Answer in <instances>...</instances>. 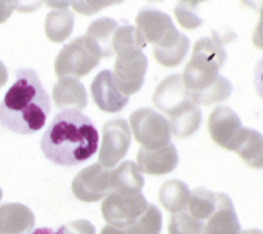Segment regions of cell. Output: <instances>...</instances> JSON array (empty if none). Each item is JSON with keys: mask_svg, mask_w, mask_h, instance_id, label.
I'll list each match as a JSON object with an SVG mask.
<instances>
[{"mask_svg": "<svg viewBox=\"0 0 263 234\" xmlns=\"http://www.w3.org/2000/svg\"><path fill=\"white\" fill-rule=\"evenodd\" d=\"M98 129L79 110L59 111L41 138V150L47 159L62 167H76L98 152Z\"/></svg>", "mask_w": 263, "mask_h": 234, "instance_id": "cell-1", "label": "cell"}, {"mask_svg": "<svg viewBox=\"0 0 263 234\" xmlns=\"http://www.w3.org/2000/svg\"><path fill=\"white\" fill-rule=\"evenodd\" d=\"M50 96L33 69H18L0 102V125L18 135H32L50 116Z\"/></svg>", "mask_w": 263, "mask_h": 234, "instance_id": "cell-2", "label": "cell"}, {"mask_svg": "<svg viewBox=\"0 0 263 234\" xmlns=\"http://www.w3.org/2000/svg\"><path fill=\"white\" fill-rule=\"evenodd\" d=\"M218 54L224 56L223 48L220 45L212 44L209 39L199 41L194 48L193 59L185 69L183 84L199 92L206 89V86L218 75L217 71L223 62V59H218Z\"/></svg>", "mask_w": 263, "mask_h": 234, "instance_id": "cell-3", "label": "cell"}, {"mask_svg": "<svg viewBox=\"0 0 263 234\" xmlns=\"http://www.w3.org/2000/svg\"><path fill=\"white\" fill-rule=\"evenodd\" d=\"M147 69V59L137 48H128L118 53L115 65V83L125 96L139 92L142 87L143 77Z\"/></svg>", "mask_w": 263, "mask_h": 234, "instance_id": "cell-4", "label": "cell"}, {"mask_svg": "<svg viewBox=\"0 0 263 234\" xmlns=\"http://www.w3.org/2000/svg\"><path fill=\"white\" fill-rule=\"evenodd\" d=\"M131 125L136 140L144 146V150H158L168 144L170 131L167 120L152 110H139L131 116Z\"/></svg>", "mask_w": 263, "mask_h": 234, "instance_id": "cell-5", "label": "cell"}, {"mask_svg": "<svg viewBox=\"0 0 263 234\" xmlns=\"http://www.w3.org/2000/svg\"><path fill=\"white\" fill-rule=\"evenodd\" d=\"M98 63L95 57L84 44V39L79 38L69 45H66L56 59V74L58 77L76 75L83 77L89 71H92Z\"/></svg>", "mask_w": 263, "mask_h": 234, "instance_id": "cell-6", "label": "cell"}, {"mask_svg": "<svg viewBox=\"0 0 263 234\" xmlns=\"http://www.w3.org/2000/svg\"><path fill=\"white\" fill-rule=\"evenodd\" d=\"M129 129L123 119L107 122L104 126L101 162L105 167H113L126 155L129 147Z\"/></svg>", "mask_w": 263, "mask_h": 234, "instance_id": "cell-7", "label": "cell"}, {"mask_svg": "<svg viewBox=\"0 0 263 234\" xmlns=\"http://www.w3.org/2000/svg\"><path fill=\"white\" fill-rule=\"evenodd\" d=\"M92 95L95 104L107 113H116L128 104V96H125L118 89L113 72L102 71L92 83Z\"/></svg>", "mask_w": 263, "mask_h": 234, "instance_id": "cell-8", "label": "cell"}, {"mask_svg": "<svg viewBox=\"0 0 263 234\" xmlns=\"http://www.w3.org/2000/svg\"><path fill=\"white\" fill-rule=\"evenodd\" d=\"M119 29L115 20L102 18L90 24L87 35L84 39L86 47L95 57H111L115 54L113 50V36Z\"/></svg>", "mask_w": 263, "mask_h": 234, "instance_id": "cell-9", "label": "cell"}, {"mask_svg": "<svg viewBox=\"0 0 263 234\" xmlns=\"http://www.w3.org/2000/svg\"><path fill=\"white\" fill-rule=\"evenodd\" d=\"M186 101H190V96L181 75H173L164 80L154 95V104L167 114H172Z\"/></svg>", "mask_w": 263, "mask_h": 234, "instance_id": "cell-10", "label": "cell"}, {"mask_svg": "<svg viewBox=\"0 0 263 234\" xmlns=\"http://www.w3.org/2000/svg\"><path fill=\"white\" fill-rule=\"evenodd\" d=\"M170 116V128L173 134L178 136H190L197 131L200 125V110L194 105V102L186 101L178 110H175Z\"/></svg>", "mask_w": 263, "mask_h": 234, "instance_id": "cell-11", "label": "cell"}, {"mask_svg": "<svg viewBox=\"0 0 263 234\" xmlns=\"http://www.w3.org/2000/svg\"><path fill=\"white\" fill-rule=\"evenodd\" d=\"M66 81H68V87H69V90H68L66 93H63L62 90L59 92V89H58V87L54 89L56 105L61 108V107H63L65 104L77 102V98L80 99L81 102L87 104V98H86V93H84L83 86H81L80 83H79V81H76V80H71V78H66Z\"/></svg>", "mask_w": 263, "mask_h": 234, "instance_id": "cell-12", "label": "cell"}, {"mask_svg": "<svg viewBox=\"0 0 263 234\" xmlns=\"http://www.w3.org/2000/svg\"><path fill=\"white\" fill-rule=\"evenodd\" d=\"M137 20H142L144 23H147V24H152V26H155V27H151V29H143V32H144V36L143 38H146L149 42H155V35H157V24L154 23V18H152V9H147V11H142L140 12V15H139V18ZM158 32H160V36H165V38H168L170 36V33L173 35V33H176V29L172 26L170 29H160L158 27ZM144 39V41H146Z\"/></svg>", "mask_w": 263, "mask_h": 234, "instance_id": "cell-13", "label": "cell"}, {"mask_svg": "<svg viewBox=\"0 0 263 234\" xmlns=\"http://www.w3.org/2000/svg\"><path fill=\"white\" fill-rule=\"evenodd\" d=\"M30 234H68L65 231V228L61 230H51V228H38V230H33Z\"/></svg>", "mask_w": 263, "mask_h": 234, "instance_id": "cell-14", "label": "cell"}, {"mask_svg": "<svg viewBox=\"0 0 263 234\" xmlns=\"http://www.w3.org/2000/svg\"><path fill=\"white\" fill-rule=\"evenodd\" d=\"M6 80H8V71H6L5 65L0 62V89L3 87V84L6 83Z\"/></svg>", "mask_w": 263, "mask_h": 234, "instance_id": "cell-15", "label": "cell"}, {"mask_svg": "<svg viewBox=\"0 0 263 234\" xmlns=\"http://www.w3.org/2000/svg\"><path fill=\"white\" fill-rule=\"evenodd\" d=\"M0 197H2V191H0Z\"/></svg>", "mask_w": 263, "mask_h": 234, "instance_id": "cell-16", "label": "cell"}]
</instances>
